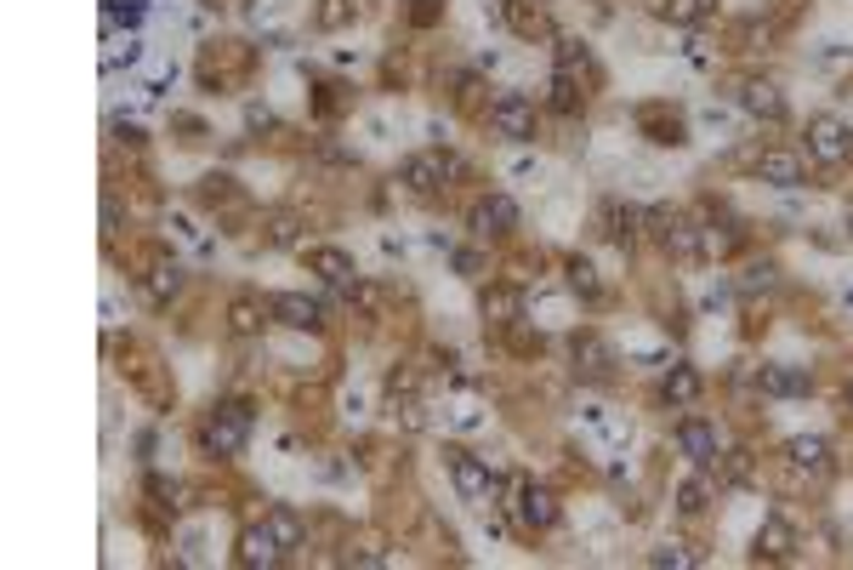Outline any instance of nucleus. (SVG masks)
<instances>
[{"label":"nucleus","mask_w":853,"mask_h":570,"mask_svg":"<svg viewBox=\"0 0 853 570\" xmlns=\"http://www.w3.org/2000/svg\"><path fill=\"white\" fill-rule=\"evenodd\" d=\"M250 422H257V411H250L245 400H228L206 416V428H199V445H206L211 456H239L245 440H250Z\"/></svg>","instance_id":"nucleus-1"},{"label":"nucleus","mask_w":853,"mask_h":570,"mask_svg":"<svg viewBox=\"0 0 853 570\" xmlns=\"http://www.w3.org/2000/svg\"><path fill=\"white\" fill-rule=\"evenodd\" d=\"M444 468H449V480H456L462 502H473V508H489V502H495V473H489L484 456H473V451H462V445H449V451H444Z\"/></svg>","instance_id":"nucleus-2"},{"label":"nucleus","mask_w":853,"mask_h":570,"mask_svg":"<svg viewBox=\"0 0 853 570\" xmlns=\"http://www.w3.org/2000/svg\"><path fill=\"white\" fill-rule=\"evenodd\" d=\"M398 177H405L416 195H438V188H449L456 177H467V166L456 155H444V149H427V155H410L405 166H398Z\"/></svg>","instance_id":"nucleus-3"},{"label":"nucleus","mask_w":853,"mask_h":570,"mask_svg":"<svg viewBox=\"0 0 853 570\" xmlns=\"http://www.w3.org/2000/svg\"><path fill=\"white\" fill-rule=\"evenodd\" d=\"M489 131L507 137V142H535V98L524 91H500L489 104Z\"/></svg>","instance_id":"nucleus-4"},{"label":"nucleus","mask_w":853,"mask_h":570,"mask_svg":"<svg viewBox=\"0 0 853 570\" xmlns=\"http://www.w3.org/2000/svg\"><path fill=\"white\" fill-rule=\"evenodd\" d=\"M643 223H648V234L672 252V257H700V223H688L683 212H672V206H655V212H643Z\"/></svg>","instance_id":"nucleus-5"},{"label":"nucleus","mask_w":853,"mask_h":570,"mask_svg":"<svg viewBox=\"0 0 853 570\" xmlns=\"http://www.w3.org/2000/svg\"><path fill=\"white\" fill-rule=\"evenodd\" d=\"M802 137H809V160H820V166L853 160V131L836 115H814L809 126H802Z\"/></svg>","instance_id":"nucleus-6"},{"label":"nucleus","mask_w":853,"mask_h":570,"mask_svg":"<svg viewBox=\"0 0 853 570\" xmlns=\"http://www.w3.org/2000/svg\"><path fill=\"white\" fill-rule=\"evenodd\" d=\"M507 508L518 513V525H524L529 537H540V531H552V525H558V497H552L546 485H535V480H518Z\"/></svg>","instance_id":"nucleus-7"},{"label":"nucleus","mask_w":853,"mask_h":570,"mask_svg":"<svg viewBox=\"0 0 853 570\" xmlns=\"http://www.w3.org/2000/svg\"><path fill=\"white\" fill-rule=\"evenodd\" d=\"M672 440H677V451L700 468V473H712L717 462H723V445H717V428L706 422V416H683L677 428H672Z\"/></svg>","instance_id":"nucleus-8"},{"label":"nucleus","mask_w":853,"mask_h":570,"mask_svg":"<svg viewBox=\"0 0 853 570\" xmlns=\"http://www.w3.org/2000/svg\"><path fill=\"white\" fill-rule=\"evenodd\" d=\"M467 228L478 234V240H500V234L518 228V200H513V195H484V200L473 206Z\"/></svg>","instance_id":"nucleus-9"},{"label":"nucleus","mask_w":853,"mask_h":570,"mask_svg":"<svg viewBox=\"0 0 853 570\" xmlns=\"http://www.w3.org/2000/svg\"><path fill=\"white\" fill-rule=\"evenodd\" d=\"M809 365H785V360H774V365H757V389L768 394V400H796V394H809Z\"/></svg>","instance_id":"nucleus-10"},{"label":"nucleus","mask_w":853,"mask_h":570,"mask_svg":"<svg viewBox=\"0 0 853 570\" xmlns=\"http://www.w3.org/2000/svg\"><path fill=\"white\" fill-rule=\"evenodd\" d=\"M302 257H308V268H314L325 285H336V292H354V285H359V268H354V257H347V252H336V246H308Z\"/></svg>","instance_id":"nucleus-11"},{"label":"nucleus","mask_w":853,"mask_h":570,"mask_svg":"<svg viewBox=\"0 0 853 570\" xmlns=\"http://www.w3.org/2000/svg\"><path fill=\"white\" fill-rule=\"evenodd\" d=\"M268 314L279 325H290V331H319V320H325V308L314 297H302V292H274L268 297Z\"/></svg>","instance_id":"nucleus-12"},{"label":"nucleus","mask_w":853,"mask_h":570,"mask_svg":"<svg viewBox=\"0 0 853 570\" xmlns=\"http://www.w3.org/2000/svg\"><path fill=\"white\" fill-rule=\"evenodd\" d=\"M234 559H239L245 570H274V564L285 559V548H279V537H274L268 525H250V531L239 537V548H234Z\"/></svg>","instance_id":"nucleus-13"},{"label":"nucleus","mask_w":853,"mask_h":570,"mask_svg":"<svg viewBox=\"0 0 853 570\" xmlns=\"http://www.w3.org/2000/svg\"><path fill=\"white\" fill-rule=\"evenodd\" d=\"M575 376H586V383H604V376H615V348L604 343V337H575Z\"/></svg>","instance_id":"nucleus-14"},{"label":"nucleus","mask_w":853,"mask_h":570,"mask_svg":"<svg viewBox=\"0 0 853 570\" xmlns=\"http://www.w3.org/2000/svg\"><path fill=\"white\" fill-rule=\"evenodd\" d=\"M740 109L751 120H785V91L774 80H745L740 86Z\"/></svg>","instance_id":"nucleus-15"},{"label":"nucleus","mask_w":853,"mask_h":570,"mask_svg":"<svg viewBox=\"0 0 853 570\" xmlns=\"http://www.w3.org/2000/svg\"><path fill=\"white\" fill-rule=\"evenodd\" d=\"M757 183H768V188H796V183H802V160H796L791 149H763V155H757Z\"/></svg>","instance_id":"nucleus-16"},{"label":"nucleus","mask_w":853,"mask_h":570,"mask_svg":"<svg viewBox=\"0 0 853 570\" xmlns=\"http://www.w3.org/2000/svg\"><path fill=\"white\" fill-rule=\"evenodd\" d=\"M262 525L279 537V548H285V553H290V548H302V537H308V519L296 513L290 502H274V508L262 513Z\"/></svg>","instance_id":"nucleus-17"},{"label":"nucleus","mask_w":853,"mask_h":570,"mask_svg":"<svg viewBox=\"0 0 853 570\" xmlns=\"http://www.w3.org/2000/svg\"><path fill=\"white\" fill-rule=\"evenodd\" d=\"M666 405H700V394H706V376H700L694 365H672L666 383H661Z\"/></svg>","instance_id":"nucleus-18"},{"label":"nucleus","mask_w":853,"mask_h":570,"mask_svg":"<svg viewBox=\"0 0 853 570\" xmlns=\"http://www.w3.org/2000/svg\"><path fill=\"white\" fill-rule=\"evenodd\" d=\"M546 104L558 109V115H581V109H586L581 75H569V69H552V80H546Z\"/></svg>","instance_id":"nucleus-19"},{"label":"nucleus","mask_w":853,"mask_h":570,"mask_svg":"<svg viewBox=\"0 0 853 570\" xmlns=\"http://www.w3.org/2000/svg\"><path fill=\"white\" fill-rule=\"evenodd\" d=\"M500 18H507V23H513V35H524V40L546 35V12L535 7V0H500Z\"/></svg>","instance_id":"nucleus-20"},{"label":"nucleus","mask_w":853,"mask_h":570,"mask_svg":"<svg viewBox=\"0 0 853 570\" xmlns=\"http://www.w3.org/2000/svg\"><path fill=\"white\" fill-rule=\"evenodd\" d=\"M604 228H609V240H615V246H632V240H637V228H643V212L609 200V206H604Z\"/></svg>","instance_id":"nucleus-21"},{"label":"nucleus","mask_w":853,"mask_h":570,"mask_svg":"<svg viewBox=\"0 0 853 570\" xmlns=\"http://www.w3.org/2000/svg\"><path fill=\"white\" fill-rule=\"evenodd\" d=\"M637 126L648 131V142H672V149L683 142V120H677V115H666V109H643V115H637Z\"/></svg>","instance_id":"nucleus-22"},{"label":"nucleus","mask_w":853,"mask_h":570,"mask_svg":"<svg viewBox=\"0 0 853 570\" xmlns=\"http://www.w3.org/2000/svg\"><path fill=\"white\" fill-rule=\"evenodd\" d=\"M354 18H359V0H319V7H314V29H325V35L347 29Z\"/></svg>","instance_id":"nucleus-23"},{"label":"nucleus","mask_w":853,"mask_h":570,"mask_svg":"<svg viewBox=\"0 0 853 570\" xmlns=\"http://www.w3.org/2000/svg\"><path fill=\"white\" fill-rule=\"evenodd\" d=\"M552 69L592 75V52H586V40H575V35H558V52H552Z\"/></svg>","instance_id":"nucleus-24"},{"label":"nucleus","mask_w":853,"mask_h":570,"mask_svg":"<svg viewBox=\"0 0 853 570\" xmlns=\"http://www.w3.org/2000/svg\"><path fill=\"white\" fill-rule=\"evenodd\" d=\"M228 331H234V337H257V331H262L257 297H234V303H228Z\"/></svg>","instance_id":"nucleus-25"},{"label":"nucleus","mask_w":853,"mask_h":570,"mask_svg":"<svg viewBox=\"0 0 853 570\" xmlns=\"http://www.w3.org/2000/svg\"><path fill=\"white\" fill-rule=\"evenodd\" d=\"M569 292H575L581 303H597V297H604V279H597V268H592L586 257H569Z\"/></svg>","instance_id":"nucleus-26"},{"label":"nucleus","mask_w":853,"mask_h":570,"mask_svg":"<svg viewBox=\"0 0 853 570\" xmlns=\"http://www.w3.org/2000/svg\"><path fill=\"white\" fill-rule=\"evenodd\" d=\"M796 548V531L785 525V519H768V525L757 531V553H768V559H785Z\"/></svg>","instance_id":"nucleus-27"},{"label":"nucleus","mask_w":853,"mask_h":570,"mask_svg":"<svg viewBox=\"0 0 853 570\" xmlns=\"http://www.w3.org/2000/svg\"><path fill=\"white\" fill-rule=\"evenodd\" d=\"M672 23H683V29H694V23H706L712 12H717V0H666L661 7Z\"/></svg>","instance_id":"nucleus-28"},{"label":"nucleus","mask_w":853,"mask_h":570,"mask_svg":"<svg viewBox=\"0 0 853 570\" xmlns=\"http://www.w3.org/2000/svg\"><path fill=\"white\" fill-rule=\"evenodd\" d=\"M120 23H126V29L142 23V0H103V29L115 35Z\"/></svg>","instance_id":"nucleus-29"},{"label":"nucleus","mask_w":853,"mask_h":570,"mask_svg":"<svg viewBox=\"0 0 853 570\" xmlns=\"http://www.w3.org/2000/svg\"><path fill=\"white\" fill-rule=\"evenodd\" d=\"M785 456H791V468H825V440H791L785 445Z\"/></svg>","instance_id":"nucleus-30"},{"label":"nucleus","mask_w":853,"mask_h":570,"mask_svg":"<svg viewBox=\"0 0 853 570\" xmlns=\"http://www.w3.org/2000/svg\"><path fill=\"white\" fill-rule=\"evenodd\" d=\"M177 285H182V268H177V263H171V268H155V274H148V297H155V303H171Z\"/></svg>","instance_id":"nucleus-31"},{"label":"nucleus","mask_w":853,"mask_h":570,"mask_svg":"<svg viewBox=\"0 0 853 570\" xmlns=\"http://www.w3.org/2000/svg\"><path fill=\"white\" fill-rule=\"evenodd\" d=\"M648 564H677V570H688V564H700V553L688 542H661L655 553H648Z\"/></svg>","instance_id":"nucleus-32"},{"label":"nucleus","mask_w":853,"mask_h":570,"mask_svg":"<svg viewBox=\"0 0 853 570\" xmlns=\"http://www.w3.org/2000/svg\"><path fill=\"white\" fill-rule=\"evenodd\" d=\"M774 279H780V268H774V263H751V268H745V279H740V292H745V297H757V292H768Z\"/></svg>","instance_id":"nucleus-33"},{"label":"nucleus","mask_w":853,"mask_h":570,"mask_svg":"<svg viewBox=\"0 0 853 570\" xmlns=\"http://www.w3.org/2000/svg\"><path fill=\"white\" fill-rule=\"evenodd\" d=\"M296 240H302V223H296V217H274L268 223V246H296Z\"/></svg>","instance_id":"nucleus-34"},{"label":"nucleus","mask_w":853,"mask_h":570,"mask_svg":"<svg viewBox=\"0 0 853 570\" xmlns=\"http://www.w3.org/2000/svg\"><path fill=\"white\" fill-rule=\"evenodd\" d=\"M677 508H683V513H700V508H706V480H688V485L677 491Z\"/></svg>","instance_id":"nucleus-35"},{"label":"nucleus","mask_w":853,"mask_h":570,"mask_svg":"<svg viewBox=\"0 0 853 570\" xmlns=\"http://www.w3.org/2000/svg\"><path fill=\"white\" fill-rule=\"evenodd\" d=\"M438 12H444V0H416V7H410V18L427 29V23H438Z\"/></svg>","instance_id":"nucleus-36"},{"label":"nucleus","mask_w":853,"mask_h":570,"mask_svg":"<svg viewBox=\"0 0 853 570\" xmlns=\"http://www.w3.org/2000/svg\"><path fill=\"white\" fill-rule=\"evenodd\" d=\"M393 422H405V428H421L427 416H421V405H416V400H405V405H393Z\"/></svg>","instance_id":"nucleus-37"},{"label":"nucleus","mask_w":853,"mask_h":570,"mask_svg":"<svg viewBox=\"0 0 853 570\" xmlns=\"http://www.w3.org/2000/svg\"><path fill=\"white\" fill-rule=\"evenodd\" d=\"M245 126H250V131H268V126H274V109H262V104H250V109H245Z\"/></svg>","instance_id":"nucleus-38"},{"label":"nucleus","mask_w":853,"mask_h":570,"mask_svg":"<svg viewBox=\"0 0 853 570\" xmlns=\"http://www.w3.org/2000/svg\"><path fill=\"white\" fill-rule=\"evenodd\" d=\"M456 268H462L467 279H478V274H484V257H478V252H456Z\"/></svg>","instance_id":"nucleus-39"},{"label":"nucleus","mask_w":853,"mask_h":570,"mask_svg":"<svg viewBox=\"0 0 853 570\" xmlns=\"http://www.w3.org/2000/svg\"><path fill=\"white\" fill-rule=\"evenodd\" d=\"M847 405H853V383H847Z\"/></svg>","instance_id":"nucleus-40"},{"label":"nucleus","mask_w":853,"mask_h":570,"mask_svg":"<svg viewBox=\"0 0 853 570\" xmlns=\"http://www.w3.org/2000/svg\"><path fill=\"white\" fill-rule=\"evenodd\" d=\"M847 234H853V217H847Z\"/></svg>","instance_id":"nucleus-41"}]
</instances>
